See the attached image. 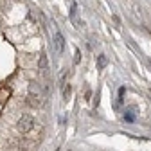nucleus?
<instances>
[{
	"mask_svg": "<svg viewBox=\"0 0 151 151\" xmlns=\"http://www.w3.org/2000/svg\"><path fill=\"white\" fill-rule=\"evenodd\" d=\"M124 93H126V88H124V86H121V88H119V101H122Z\"/></svg>",
	"mask_w": 151,
	"mask_h": 151,
	"instance_id": "obj_9",
	"label": "nucleus"
},
{
	"mask_svg": "<svg viewBox=\"0 0 151 151\" xmlns=\"http://www.w3.org/2000/svg\"><path fill=\"white\" fill-rule=\"evenodd\" d=\"M135 110H137L135 106H129V108L126 110V113H124V121H126V122H133V121H135V115H133Z\"/></svg>",
	"mask_w": 151,
	"mask_h": 151,
	"instance_id": "obj_4",
	"label": "nucleus"
},
{
	"mask_svg": "<svg viewBox=\"0 0 151 151\" xmlns=\"http://www.w3.org/2000/svg\"><path fill=\"white\" fill-rule=\"evenodd\" d=\"M106 65H108L106 56H104V54H99V56H97V70H103Z\"/></svg>",
	"mask_w": 151,
	"mask_h": 151,
	"instance_id": "obj_5",
	"label": "nucleus"
},
{
	"mask_svg": "<svg viewBox=\"0 0 151 151\" xmlns=\"http://www.w3.org/2000/svg\"><path fill=\"white\" fill-rule=\"evenodd\" d=\"M29 97H34V99H40V85L38 83H29Z\"/></svg>",
	"mask_w": 151,
	"mask_h": 151,
	"instance_id": "obj_3",
	"label": "nucleus"
},
{
	"mask_svg": "<svg viewBox=\"0 0 151 151\" xmlns=\"http://www.w3.org/2000/svg\"><path fill=\"white\" fill-rule=\"evenodd\" d=\"M68 96H70V86L67 85V86L63 88V97H65V99H68Z\"/></svg>",
	"mask_w": 151,
	"mask_h": 151,
	"instance_id": "obj_8",
	"label": "nucleus"
},
{
	"mask_svg": "<svg viewBox=\"0 0 151 151\" xmlns=\"http://www.w3.org/2000/svg\"><path fill=\"white\" fill-rule=\"evenodd\" d=\"M38 67H40V68H45V67H47V56H45V54H42V56H40V61H38Z\"/></svg>",
	"mask_w": 151,
	"mask_h": 151,
	"instance_id": "obj_6",
	"label": "nucleus"
},
{
	"mask_svg": "<svg viewBox=\"0 0 151 151\" xmlns=\"http://www.w3.org/2000/svg\"><path fill=\"white\" fill-rule=\"evenodd\" d=\"M54 47H56V52L58 54H63V50H65V38H63V34L60 31L54 34Z\"/></svg>",
	"mask_w": 151,
	"mask_h": 151,
	"instance_id": "obj_2",
	"label": "nucleus"
},
{
	"mask_svg": "<svg viewBox=\"0 0 151 151\" xmlns=\"http://www.w3.org/2000/svg\"><path fill=\"white\" fill-rule=\"evenodd\" d=\"M79 58H81V52H79V49H76V52H74V65L79 63Z\"/></svg>",
	"mask_w": 151,
	"mask_h": 151,
	"instance_id": "obj_7",
	"label": "nucleus"
},
{
	"mask_svg": "<svg viewBox=\"0 0 151 151\" xmlns=\"http://www.w3.org/2000/svg\"><path fill=\"white\" fill-rule=\"evenodd\" d=\"M16 128H18L20 133H29V131L34 128V119L31 115H22L16 122Z\"/></svg>",
	"mask_w": 151,
	"mask_h": 151,
	"instance_id": "obj_1",
	"label": "nucleus"
}]
</instances>
